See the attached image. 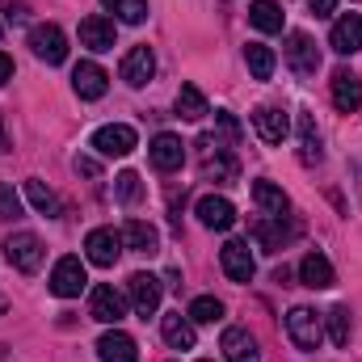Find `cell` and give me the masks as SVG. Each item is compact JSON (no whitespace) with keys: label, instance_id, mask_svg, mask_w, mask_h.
Returning a JSON list of instances; mask_svg holds the SVG:
<instances>
[{"label":"cell","instance_id":"obj_1","mask_svg":"<svg viewBox=\"0 0 362 362\" xmlns=\"http://www.w3.org/2000/svg\"><path fill=\"white\" fill-rule=\"evenodd\" d=\"M286 337L295 341V350H320L325 341V316H316L312 308H291L286 312Z\"/></svg>","mask_w":362,"mask_h":362},{"label":"cell","instance_id":"obj_2","mask_svg":"<svg viewBox=\"0 0 362 362\" xmlns=\"http://www.w3.org/2000/svg\"><path fill=\"white\" fill-rule=\"evenodd\" d=\"M42 240L34 236V232H8V240H4V257H8V266L17 274H38L42 270Z\"/></svg>","mask_w":362,"mask_h":362},{"label":"cell","instance_id":"obj_3","mask_svg":"<svg viewBox=\"0 0 362 362\" xmlns=\"http://www.w3.org/2000/svg\"><path fill=\"white\" fill-rule=\"evenodd\" d=\"M282 55H286V64H291V72L295 76H316L320 72V47L303 34V30H291L286 34V47H282Z\"/></svg>","mask_w":362,"mask_h":362},{"label":"cell","instance_id":"obj_4","mask_svg":"<svg viewBox=\"0 0 362 362\" xmlns=\"http://www.w3.org/2000/svg\"><path fill=\"white\" fill-rule=\"evenodd\" d=\"M93 148H97V156H131L135 148H139V135H135V127H127V122H110V127H97L93 131Z\"/></svg>","mask_w":362,"mask_h":362},{"label":"cell","instance_id":"obj_5","mask_svg":"<svg viewBox=\"0 0 362 362\" xmlns=\"http://www.w3.org/2000/svg\"><path fill=\"white\" fill-rule=\"evenodd\" d=\"M198 148H202V177L211 181H236V173H240V165H236V156L215 139V135H202L198 139Z\"/></svg>","mask_w":362,"mask_h":362},{"label":"cell","instance_id":"obj_6","mask_svg":"<svg viewBox=\"0 0 362 362\" xmlns=\"http://www.w3.org/2000/svg\"><path fill=\"white\" fill-rule=\"evenodd\" d=\"M160 295H165V286H160V278L156 274H131L127 278V299H131V308L148 320V316H156V308H160Z\"/></svg>","mask_w":362,"mask_h":362},{"label":"cell","instance_id":"obj_7","mask_svg":"<svg viewBox=\"0 0 362 362\" xmlns=\"http://www.w3.org/2000/svg\"><path fill=\"white\" fill-rule=\"evenodd\" d=\"M118 257H122V232H114V228H93L89 236H85V262H89V266L110 270Z\"/></svg>","mask_w":362,"mask_h":362},{"label":"cell","instance_id":"obj_8","mask_svg":"<svg viewBox=\"0 0 362 362\" xmlns=\"http://www.w3.org/2000/svg\"><path fill=\"white\" fill-rule=\"evenodd\" d=\"M85 286H89V270H85L81 257H59V262H55V270H51V295L76 299Z\"/></svg>","mask_w":362,"mask_h":362},{"label":"cell","instance_id":"obj_9","mask_svg":"<svg viewBox=\"0 0 362 362\" xmlns=\"http://www.w3.org/2000/svg\"><path fill=\"white\" fill-rule=\"evenodd\" d=\"M30 51H34L42 64H64V59H68V34H64L55 21L34 25V30H30Z\"/></svg>","mask_w":362,"mask_h":362},{"label":"cell","instance_id":"obj_10","mask_svg":"<svg viewBox=\"0 0 362 362\" xmlns=\"http://www.w3.org/2000/svg\"><path fill=\"white\" fill-rule=\"evenodd\" d=\"M89 316H93V320H101V325H118V320L127 316V295H122V291H114L110 282L93 286V295H89Z\"/></svg>","mask_w":362,"mask_h":362},{"label":"cell","instance_id":"obj_11","mask_svg":"<svg viewBox=\"0 0 362 362\" xmlns=\"http://www.w3.org/2000/svg\"><path fill=\"white\" fill-rule=\"evenodd\" d=\"M194 215H198L202 228H215V232H228V228L236 223V206H232L223 194H202V198L194 202Z\"/></svg>","mask_w":362,"mask_h":362},{"label":"cell","instance_id":"obj_12","mask_svg":"<svg viewBox=\"0 0 362 362\" xmlns=\"http://www.w3.org/2000/svg\"><path fill=\"white\" fill-rule=\"evenodd\" d=\"M219 266H223V274H228L232 282H249V278H253V270H257L249 240H228V245L219 249Z\"/></svg>","mask_w":362,"mask_h":362},{"label":"cell","instance_id":"obj_13","mask_svg":"<svg viewBox=\"0 0 362 362\" xmlns=\"http://www.w3.org/2000/svg\"><path fill=\"white\" fill-rule=\"evenodd\" d=\"M122 81L131 85V89H144L148 81H152V72H156V55H152V47L144 42V47H131L127 55H122Z\"/></svg>","mask_w":362,"mask_h":362},{"label":"cell","instance_id":"obj_14","mask_svg":"<svg viewBox=\"0 0 362 362\" xmlns=\"http://www.w3.org/2000/svg\"><path fill=\"white\" fill-rule=\"evenodd\" d=\"M329 93H333V105H337L341 114H354V110H362V81L350 72V68H337V72H333Z\"/></svg>","mask_w":362,"mask_h":362},{"label":"cell","instance_id":"obj_15","mask_svg":"<svg viewBox=\"0 0 362 362\" xmlns=\"http://www.w3.org/2000/svg\"><path fill=\"white\" fill-rule=\"evenodd\" d=\"M253 131L262 135V144H282L291 135V118L278 105H257L253 110Z\"/></svg>","mask_w":362,"mask_h":362},{"label":"cell","instance_id":"obj_16","mask_svg":"<svg viewBox=\"0 0 362 362\" xmlns=\"http://www.w3.org/2000/svg\"><path fill=\"white\" fill-rule=\"evenodd\" d=\"M72 89H76V97H85V101H97V97H105V89H110V76H105V68H97L93 59H85V64L72 68Z\"/></svg>","mask_w":362,"mask_h":362},{"label":"cell","instance_id":"obj_17","mask_svg":"<svg viewBox=\"0 0 362 362\" xmlns=\"http://www.w3.org/2000/svg\"><path fill=\"white\" fill-rule=\"evenodd\" d=\"M148 156H152V165L160 169V173H177L181 165H185V144H181L177 135H156L152 139V148H148Z\"/></svg>","mask_w":362,"mask_h":362},{"label":"cell","instance_id":"obj_18","mask_svg":"<svg viewBox=\"0 0 362 362\" xmlns=\"http://www.w3.org/2000/svg\"><path fill=\"white\" fill-rule=\"evenodd\" d=\"M114 38H118V30H114V21L110 17H101V13H93L81 21V47H89V51H114Z\"/></svg>","mask_w":362,"mask_h":362},{"label":"cell","instance_id":"obj_19","mask_svg":"<svg viewBox=\"0 0 362 362\" xmlns=\"http://www.w3.org/2000/svg\"><path fill=\"white\" fill-rule=\"evenodd\" d=\"M329 47H333L337 55H354V51H362V17L358 13H346V17L333 21Z\"/></svg>","mask_w":362,"mask_h":362},{"label":"cell","instance_id":"obj_20","mask_svg":"<svg viewBox=\"0 0 362 362\" xmlns=\"http://www.w3.org/2000/svg\"><path fill=\"white\" fill-rule=\"evenodd\" d=\"M219 350H223V358H228V362H262L253 333H249V329H240V325L223 329V341H219Z\"/></svg>","mask_w":362,"mask_h":362},{"label":"cell","instance_id":"obj_21","mask_svg":"<svg viewBox=\"0 0 362 362\" xmlns=\"http://www.w3.org/2000/svg\"><path fill=\"white\" fill-rule=\"evenodd\" d=\"M97 358L101 362H139L135 337H127V333L114 325L110 333H101V341H97Z\"/></svg>","mask_w":362,"mask_h":362},{"label":"cell","instance_id":"obj_22","mask_svg":"<svg viewBox=\"0 0 362 362\" xmlns=\"http://www.w3.org/2000/svg\"><path fill=\"white\" fill-rule=\"evenodd\" d=\"M299 282L312 286V291H329V286L337 282V274H333V266H329L325 253H308V257L299 262Z\"/></svg>","mask_w":362,"mask_h":362},{"label":"cell","instance_id":"obj_23","mask_svg":"<svg viewBox=\"0 0 362 362\" xmlns=\"http://www.w3.org/2000/svg\"><path fill=\"white\" fill-rule=\"evenodd\" d=\"M160 337H165L173 350H194V341H198V333H194V320H189V316H181V312L160 316Z\"/></svg>","mask_w":362,"mask_h":362},{"label":"cell","instance_id":"obj_24","mask_svg":"<svg viewBox=\"0 0 362 362\" xmlns=\"http://www.w3.org/2000/svg\"><path fill=\"white\" fill-rule=\"evenodd\" d=\"M122 245L135 249V253H148V257H152V253L160 249V232H156L152 223H144V219H131V223L122 228Z\"/></svg>","mask_w":362,"mask_h":362},{"label":"cell","instance_id":"obj_25","mask_svg":"<svg viewBox=\"0 0 362 362\" xmlns=\"http://www.w3.org/2000/svg\"><path fill=\"white\" fill-rule=\"evenodd\" d=\"M253 202H257L270 219H282V215L291 211V198H286L274 181H253Z\"/></svg>","mask_w":362,"mask_h":362},{"label":"cell","instance_id":"obj_26","mask_svg":"<svg viewBox=\"0 0 362 362\" xmlns=\"http://www.w3.org/2000/svg\"><path fill=\"white\" fill-rule=\"evenodd\" d=\"M295 127H299V160H303V165H320V156H325V152H320L316 118H312V114H299V122H295Z\"/></svg>","mask_w":362,"mask_h":362},{"label":"cell","instance_id":"obj_27","mask_svg":"<svg viewBox=\"0 0 362 362\" xmlns=\"http://www.w3.org/2000/svg\"><path fill=\"white\" fill-rule=\"evenodd\" d=\"M282 219H286V215H282ZM282 219H262V223L253 228V236H257V245H262L266 253L286 249V240L295 236V228H282Z\"/></svg>","mask_w":362,"mask_h":362},{"label":"cell","instance_id":"obj_28","mask_svg":"<svg viewBox=\"0 0 362 362\" xmlns=\"http://www.w3.org/2000/svg\"><path fill=\"white\" fill-rule=\"evenodd\" d=\"M177 114L185 122H202V118L211 114V105H206V97H202L198 85H181L177 89Z\"/></svg>","mask_w":362,"mask_h":362},{"label":"cell","instance_id":"obj_29","mask_svg":"<svg viewBox=\"0 0 362 362\" xmlns=\"http://www.w3.org/2000/svg\"><path fill=\"white\" fill-rule=\"evenodd\" d=\"M245 64H249V72H253L257 81H270L274 68H278V55H274L266 42H249V47H245Z\"/></svg>","mask_w":362,"mask_h":362},{"label":"cell","instance_id":"obj_30","mask_svg":"<svg viewBox=\"0 0 362 362\" xmlns=\"http://www.w3.org/2000/svg\"><path fill=\"white\" fill-rule=\"evenodd\" d=\"M25 198H30V206H34L38 215H47V219H55V215L64 211V206H59V198H55V194H51V189H47L38 177L25 181Z\"/></svg>","mask_w":362,"mask_h":362},{"label":"cell","instance_id":"obj_31","mask_svg":"<svg viewBox=\"0 0 362 362\" xmlns=\"http://www.w3.org/2000/svg\"><path fill=\"white\" fill-rule=\"evenodd\" d=\"M249 21H253L262 34H282V8H278L274 0H253Z\"/></svg>","mask_w":362,"mask_h":362},{"label":"cell","instance_id":"obj_32","mask_svg":"<svg viewBox=\"0 0 362 362\" xmlns=\"http://www.w3.org/2000/svg\"><path fill=\"white\" fill-rule=\"evenodd\" d=\"M185 316H189L194 325H219V320H223V303H219L215 295H198Z\"/></svg>","mask_w":362,"mask_h":362},{"label":"cell","instance_id":"obj_33","mask_svg":"<svg viewBox=\"0 0 362 362\" xmlns=\"http://www.w3.org/2000/svg\"><path fill=\"white\" fill-rule=\"evenodd\" d=\"M325 329H329V341L333 346H350V337H354V325H350V312L346 308H333L329 316H325Z\"/></svg>","mask_w":362,"mask_h":362},{"label":"cell","instance_id":"obj_34","mask_svg":"<svg viewBox=\"0 0 362 362\" xmlns=\"http://www.w3.org/2000/svg\"><path fill=\"white\" fill-rule=\"evenodd\" d=\"M101 8H110L118 21H127V25H139L144 17H148V0H101Z\"/></svg>","mask_w":362,"mask_h":362},{"label":"cell","instance_id":"obj_35","mask_svg":"<svg viewBox=\"0 0 362 362\" xmlns=\"http://www.w3.org/2000/svg\"><path fill=\"white\" fill-rule=\"evenodd\" d=\"M114 194H118V202H127V206H135L139 202V194H144V185H139V173H118L114 177Z\"/></svg>","mask_w":362,"mask_h":362},{"label":"cell","instance_id":"obj_36","mask_svg":"<svg viewBox=\"0 0 362 362\" xmlns=\"http://www.w3.org/2000/svg\"><path fill=\"white\" fill-rule=\"evenodd\" d=\"M215 127H219V135H223V148L240 139V122H236V114H228V110H215Z\"/></svg>","mask_w":362,"mask_h":362},{"label":"cell","instance_id":"obj_37","mask_svg":"<svg viewBox=\"0 0 362 362\" xmlns=\"http://www.w3.org/2000/svg\"><path fill=\"white\" fill-rule=\"evenodd\" d=\"M21 215V198L13 194L8 181H0V219H17Z\"/></svg>","mask_w":362,"mask_h":362},{"label":"cell","instance_id":"obj_38","mask_svg":"<svg viewBox=\"0 0 362 362\" xmlns=\"http://www.w3.org/2000/svg\"><path fill=\"white\" fill-rule=\"evenodd\" d=\"M76 173H81V177H97V173H101V165H97L93 156H76Z\"/></svg>","mask_w":362,"mask_h":362},{"label":"cell","instance_id":"obj_39","mask_svg":"<svg viewBox=\"0 0 362 362\" xmlns=\"http://www.w3.org/2000/svg\"><path fill=\"white\" fill-rule=\"evenodd\" d=\"M4 17L8 21H25V4L21 0H4Z\"/></svg>","mask_w":362,"mask_h":362},{"label":"cell","instance_id":"obj_40","mask_svg":"<svg viewBox=\"0 0 362 362\" xmlns=\"http://www.w3.org/2000/svg\"><path fill=\"white\" fill-rule=\"evenodd\" d=\"M308 8H312L316 17H333V8H337V0H308Z\"/></svg>","mask_w":362,"mask_h":362},{"label":"cell","instance_id":"obj_41","mask_svg":"<svg viewBox=\"0 0 362 362\" xmlns=\"http://www.w3.org/2000/svg\"><path fill=\"white\" fill-rule=\"evenodd\" d=\"M8 81H13V59L0 51V85H8Z\"/></svg>","mask_w":362,"mask_h":362},{"label":"cell","instance_id":"obj_42","mask_svg":"<svg viewBox=\"0 0 362 362\" xmlns=\"http://www.w3.org/2000/svg\"><path fill=\"white\" fill-rule=\"evenodd\" d=\"M0 148H4V152H13V148H8V131H4V122H0Z\"/></svg>","mask_w":362,"mask_h":362},{"label":"cell","instance_id":"obj_43","mask_svg":"<svg viewBox=\"0 0 362 362\" xmlns=\"http://www.w3.org/2000/svg\"><path fill=\"white\" fill-rule=\"evenodd\" d=\"M4 308H8V299H4V295H0V316H4Z\"/></svg>","mask_w":362,"mask_h":362},{"label":"cell","instance_id":"obj_44","mask_svg":"<svg viewBox=\"0 0 362 362\" xmlns=\"http://www.w3.org/2000/svg\"><path fill=\"white\" fill-rule=\"evenodd\" d=\"M198 362H211V358H198Z\"/></svg>","mask_w":362,"mask_h":362}]
</instances>
